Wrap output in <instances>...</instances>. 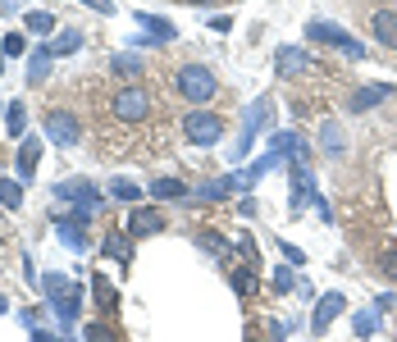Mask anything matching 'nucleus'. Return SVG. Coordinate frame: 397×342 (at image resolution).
<instances>
[{"instance_id":"obj_1","label":"nucleus","mask_w":397,"mask_h":342,"mask_svg":"<svg viewBox=\"0 0 397 342\" xmlns=\"http://www.w3.org/2000/svg\"><path fill=\"white\" fill-rule=\"evenodd\" d=\"M174 87H178V96H183V100L201 105V100H215V91H220V78H215V69H210V64H178Z\"/></svg>"},{"instance_id":"obj_2","label":"nucleus","mask_w":397,"mask_h":342,"mask_svg":"<svg viewBox=\"0 0 397 342\" xmlns=\"http://www.w3.org/2000/svg\"><path fill=\"white\" fill-rule=\"evenodd\" d=\"M110 114H114L119 123H142V119H151V91H146L142 82L119 87V91H114V100H110Z\"/></svg>"},{"instance_id":"obj_3","label":"nucleus","mask_w":397,"mask_h":342,"mask_svg":"<svg viewBox=\"0 0 397 342\" xmlns=\"http://www.w3.org/2000/svg\"><path fill=\"white\" fill-rule=\"evenodd\" d=\"M46 137H51L55 146H78L82 142V123H78L73 110L55 105V110H46Z\"/></svg>"},{"instance_id":"obj_4","label":"nucleus","mask_w":397,"mask_h":342,"mask_svg":"<svg viewBox=\"0 0 397 342\" xmlns=\"http://www.w3.org/2000/svg\"><path fill=\"white\" fill-rule=\"evenodd\" d=\"M183 137L197 146H215L224 137V119L220 114H206V110H192L188 119H183Z\"/></svg>"},{"instance_id":"obj_5","label":"nucleus","mask_w":397,"mask_h":342,"mask_svg":"<svg viewBox=\"0 0 397 342\" xmlns=\"http://www.w3.org/2000/svg\"><path fill=\"white\" fill-rule=\"evenodd\" d=\"M46 297L55 301V310H60V320H78V297H82V292H78V283L73 278H64V274H51L46 278Z\"/></svg>"},{"instance_id":"obj_6","label":"nucleus","mask_w":397,"mask_h":342,"mask_svg":"<svg viewBox=\"0 0 397 342\" xmlns=\"http://www.w3.org/2000/svg\"><path fill=\"white\" fill-rule=\"evenodd\" d=\"M306 33H310V42H329V46H338L342 55H352V60H361V55H365V46L356 42V37L338 33V28H333V23H324V19H315V23L306 28Z\"/></svg>"},{"instance_id":"obj_7","label":"nucleus","mask_w":397,"mask_h":342,"mask_svg":"<svg viewBox=\"0 0 397 342\" xmlns=\"http://www.w3.org/2000/svg\"><path fill=\"white\" fill-rule=\"evenodd\" d=\"M370 28H375L379 46H397V10H375L370 14Z\"/></svg>"},{"instance_id":"obj_8","label":"nucleus","mask_w":397,"mask_h":342,"mask_svg":"<svg viewBox=\"0 0 397 342\" xmlns=\"http://www.w3.org/2000/svg\"><path fill=\"white\" fill-rule=\"evenodd\" d=\"M165 228V215L160 210H132V219H128V233L132 237H151V233Z\"/></svg>"},{"instance_id":"obj_9","label":"nucleus","mask_w":397,"mask_h":342,"mask_svg":"<svg viewBox=\"0 0 397 342\" xmlns=\"http://www.w3.org/2000/svg\"><path fill=\"white\" fill-rule=\"evenodd\" d=\"M388 91H393V87H361V91H352L347 110H356V114H361V110H375V105L388 96Z\"/></svg>"},{"instance_id":"obj_10","label":"nucleus","mask_w":397,"mask_h":342,"mask_svg":"<svg viewBox=\"0 0 397 342\" xmlns=\"http://www.w3.org/2000/svg\"><path fill=\"white\" fill-rule=\"evenodd\" d=\"M37 160H42V137H28V142L19 146V178H33Z\"/></svg>"},{"instance_id":"obj_11","label":"nucleus","mask_w":397,"mask_h":342,"mask_svg":"<svg viewBox=\"0 0 397 342\" xmlns=\"http://www.w3.org/2000/svg\"><path fill=\"white\" fill-rule=\"evenodd\" d=\"M301 69H306V55H301V51H279V73H301Z\"/></svg>"},{"instance_id":"obj_12","label":"nucleus","mask_w":397,"mask_h":342,"mask_svg":"<svg viewBox=\"0 0 397 342\" xmlns=\"http://www.w3.org/2000/svg\"><path fill=\"white\" fill-rule=\"evenodd\" d=\"M60 237H64V246H73V251H82V246H87L82 228H78V224H69V219H60Z\"/></svg>"},{"instance_id":"obj_13","label":"nucleus","mask_w":397,"mask_h":342,"mask_svg":"<svg viewBox=\"0 0 397 342\" xmlns=\"http://www.w3.org/2000/svg\"><path fill=\"white\" fill-rule=\"evenodd\" d=\"M0 201H5L10 210H19L23 206V188H19V183H10V178H0Z\"/></svg>"},{"instance_id":"obj_14","label":"nucleus","mask_w":397,"mask_h":342,"mask_svg":"<svg viewBox=\"0 0 397 342\" xmlns=\"http://www.w3.org/2000/svg\"><path fill=\"white\" fill-rule=\"evenodd\" d=\"M82 46V33H60L55 46H51V55H69V51H78Z\"/></svg>"},{"instance_id":"obj_15","label":"nucleus","mask_w":397,"mask_h":342,"mask_svg":"<svg viewBox=\"0 0 397 342\" xmlns=\"http://www.w3.org/2000/svg\"><path fill=\"white\" fill-rule=\"evenodd\" d=\"M5 123H10V133H14V137H23V123H28V110H23V100H14V105H10Z\"/></svg>"},{"instance_id":"obj_16","label":"nucleus","mask_w":397,"mask_h":342,"mask_svg":"<svg viewBox=\"0 0 397 342\" xmlns=\"http://www.w3.org/2000/svg\"><path fill=\"white\" fill-rule=\"evenodd\" d=\"M110 192H114L119 201H137V197H142V188H137V183H128V178H114Z\"/></svg>"},{"instance_id":"obj_17","label":"nucleus","mask_w":397,"mask_h":342,"mask_svg":"<svg viewBox=\"0 0 397 342\" xmlns=\"http://www.w3.org/2000/svg\"><path fill=\"white\" fill-rule=\"evenodd\" d=\"M151 192L155 197H183V183H178V178H155Z\"/></svg>"},{"instance_id":"obj_18","label":"nucleus","mask_w":397,"mask_h":342,"mask_svg":"<svg viewBox=\"0 0 397 342\" xmlns=\"http://www.w3.org/2000/svg\"><path fill=\"white\" fill-rule=\"evenodd\" d=\"M114 73L137 78V73H142V60H137V55H119V60H114Z\"/></svg>"},{"instance_id":"obj_19","label":"nucleus","mask_w":397,"mask_h":342,"mask_svg":"<svg viewBox=\"0 0 397 342\" xmlns=\"http://www.w3.org/2000/svg\"><path fill=\"white\" fill-rule=\"evenodd\" d=\"M338 306H342V297H329V301H320V310H315V329H324V324H329V315H333Z\"/></svg>"},{"instance_id":"obj_20","label":"nucleus","mask_w":397,"mask_h":342,"mask_svg":"<svg viewBox=\"0 0 397 342\" xmlns=\"http://www.w3.org/2000/svg\"><path fill=\"white\" fill-rule=\"evenodd\" d=\"M46 64H51V51L33 55V64H28V78H33V82H42V78H46Z\"/></svg>"},{"instance_id":"obj_21","label":"nucleus","mask_w":397,"mask_h":342,"mask_svg":"<svg viewBox=\"0 0 397 342\" xmlns=\"http://www.w3.org/2000/svg\"><path fill=\"white\" fill-rule=\"evenodd\" d=\"M28 28H33V33H51V28H55V19H51L46 10H37V14H28Z\"/></svg>"},{"instance_id":"obj_22","label":"nucleus","mask_w":397,"mask_h":342,"mask_svg":"<svg viewBox=\"0 0 397 342\" xmlns=\"http://www.w3.org/2000/svg\"><path fill=\"white\" fill-rule=\"evenodd\" d=\"M96 301H100V306H114V287H110V278H105V274H96Z\"/></svg>"},{"instance_id":"obj_23","label":"nucleus","mask_w":397,"mask_h":342,"mask_svg":"<svg viewBox=\"0 0 397 342\" xmlns=\"http://www.w3.org/2000/svg\"><path fill=\"white\" fill-rule=\"evenodd\" d=\"M87 342H114V333L105 324H87Z\"/></svg>"},{"instance_id":"obj_24","label":"nucleus","mask_w":397,"mask_h":342,"mask_svg":"<svg viewBox=\"0 0 397 342\" xmlns=\"http://www.w3.org/2000/svg\"><path fill=\"white\" fill-rule=\"evenodd\" d=\"M379 269H384V274H388V278L397 283V246H393V251H384V260H379Z\"/></svg>"},{"instance_id":"obj_25","label":"nucleus","mask_w":397,"mask_h":342,"mask_svg":"<svg viewBox=\"0 0 397 342\" xmlns=\"http://www.w3.org/2000/svg\"><path fill=\"white\" fill-rule=\"evenodd\" d=\"M233 287H238V292H252V269H233Z\"/></svg>"},{"instance_id":"obj_26","label":"nucleus","mask_w":397,"mask_h":342,"mask_svg":"<svg viewBox=\"0 0 397 342\" xmlns=\"http://www.w3.org/2000/svg\"><path fill=\"white\" fill-rule=\"evenodd\" d=\"M274 287H279V292H288V287H297V278L288 274V269H279V274H274Z\"/></svg>"},{"instance_id":"obj_27","label":"nucleus","mask_w":397,"mask_h":342,"mask_svg":"<svg viewBox=\"0 0 397 342\" xmlns=\"http://www.w3.org/2000/svg\"><path fill=\"white\" fill-rule=\"evenodd\" d=\"M5 51H10V55H23V37H5Z\"/></svg>"},{"instance_id":"obj_28","label":"nucleus","mask_w":397,"mask_h":342,"mask_svg":"<svg viewBox=\"0 0 397 342\" xmlns=\"http://www.w3.org/2000/svg\"><path fill=\"white\" fill-rule=\"evenodd\" d=\"M82 5H91V10H96V14H110V10H114L110 0H82Z\"/></svg>"},{"instance_id":"obj_29","label":"nucleus","mask_w":397,"mask_h":342,"mask_svg":"<svg viewBox=\"0 0 397 342\" xmlns=\"http://www.w3.org/2000/svg\"><path fill=\"white\" fill-rule=\"evenodd\" d=\"M33 342H55V338H46V333H33Z\"/></svg>"},{"instance_id":"obj_30","label":"nucleus","mask_w":397,"mask_h":342,"mask_svg":"<svg viewBox=\"0 0 397 342\" xmlns=\"http://www.w3.org/2000/svg\"><path fill=\"white\" fill-rule=\"evenodd\" d=\"M0 310H5V297H0Z\"/></svg>"}]
</instances>
